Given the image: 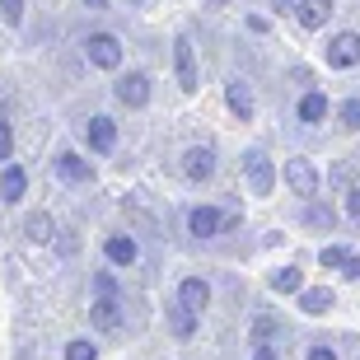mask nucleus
<instances>
[{
    "label": "nucleus",
    "mask_w": 360,
    "mask_h": 360,
    "mask_svg": "<svg viewBox=\"0 0 360 360\" xmlns=\"http://www.w3.org/2000/svg\"><path fill=\"white\" fill-rule=\"evenodd\" d=\"M84 146H89L94 155H112V146H117V122L108 117V112H94V117L84 122Z\"/></svg>",
    "instance_id": "0eeeda50"
},
{
    "label": "nucleus",
    "mask_w": 360,
    "mask_h": 360,
    "mask_svg": "<svg viewBox=\"0 0 360 360\" xmlns=\"http://www.w3.org/2000/svg\"><path fill=\"white\" fill-rule=\"evenodd\" d=\"M164 323H169V333L178 337V342H187V337H197V328H201V314L197 309H187L183 300H169V304H164Z\"/></svg>",
    "instance_id": "6e6552de"
},
{
    "label": "nucleus",
    "mask_w": 360,
    "mask_h": 360,
    "mask_svg": "<svg viewBox=\"0 0 360 360\" xmlns=\"http://www.w3.org/2000/svg\"><path fill=\"white\" fill-rule=\"evenodd\" d=\"M211 5H225V0H211Z\"/></svg>",
    "instance_id": "e433bc0d"
},
{
    "label": "nucleus",
    "mask_w": 360,
    "mask_h": 360,
    "mask_svg": "<svg viewBox=\"0 0 360 360\" xmlns=\"http://www.w3.org/2000/svg\"><path fill=\"white\" fill-rule=\"evenodd\" d=\"M52 169H56V178H61V183H70V187L94 183V164L84 160V155H75V150H61V155L52 160Z\"/></svg>",
    "instance_id": "1a4fd4ad"
},
{
    "label": "nucleus",
    "mask_w": 360,
    "mask_h": 360,
    "mask_svg": "<svg viewBox=\"0 0 360 360\" xmlns=\"http://www.w3.org/2000/svg\"><path fill=\"white\" fill-rule=\"evenodd\" d=\"M112 98H117L122 108H146L150 103V75L146 70H127V75H117Z\"/></svg>",
    "instance_id": "39448f33"
},
{
    "label": "nucleus",
    "mask_w": 360,
    "mask_h": 360,
    "mask_svg": "<svg viewBox=\"0 0 360 360\" xmlns=\"http://www.w3.org/2000/svg\"><path fill=\"white\" fill-rule=\"evenodd\" d=\"M342 215H347L351 225H356V229H360V187H351L347 197H342Z\"/></svg>",
    "instance_id": "a878e982"
},
{
    "label": "nucleus",
    "mask_w": 360,
    "mask_h": 360,
    "mask_svg": "<svg viewBox=\"0 0 360 360\" xmlns=\"http://www.w3.org/2000/svg\"><path fill=\"white\" fill-rule=\"evenodd\" d=\"M337 122H342V131H360V98H342L337 103Z\"/></svg>",
    "instance_id": "5701e85b"
},
{
    "label": "nucleus",
    "mask_w": 360,
    "mask_h": 360,
    "mask_svg": "<svg viewBox=\"0 0 360 360\" xmlns=\"http://www.w3.org/2000/svg\"><path fill=\"white\" fill-rule=\"evenodd\" d=\"M178 300H183L187 309L206 314V309H211V285H206L201 276H187V281H178Z\"/></svg>",
    "instance_id": "f3484780"
},
{
    "label": "nucleus",
    "mask_w": 360,
    "mask_h": 360,
    "mask_svg": "<svg viewBox=\"0 0 360 360\" xmlns=\"http://www.w3.org/2000/svg\"><path fill=\"white\" fill-rule=\"evenodd\" d=\"M66 360H98V347L84 342V337H75V342H66Z\"/></svg>",
    "instance_id": "b1692460"
},
{
    "label": "nucleus",
    "mask_w": 360,
    "mask_h": 360,
    "mask_svg": "<svg viewBox=\"0 0 360 360\" xmlns=\"http://www.w3.org/2000/svg\"><path fill=\"white\" fill-rule=\"evenodd\" d=\"M84 5H89V10H108V0H84Z\"/></svg>",
    "instance_id": "f704fd0d"
},
{
    "label": "nucleus",
    "mask_w": 360,
    "mask_h": 360,
    "mask_svg": "<svg viewBox=\"0 0 360 360\" xmlns=\"http://www.w3.org/2000/svg\"><path fill=\"white\" fill-rule=\"evenodd\" d=\"M304 225H309V229H333V225H337L333 206H323L319 197H309V206H304Z\"/></svg>",
    "instance_id": "4be33fe9"
},
{
    "label": "nucleus",
    "mask_w": 360,
    "mask_h": 360,
    "mask_svg": "<svg viewBox=\"0 0 360 360\" xmlns=\"http://www.w3.org/2000/svg\"><path fill=\"white\" fill-rule=\"evenodd\" d=\"M356 360H360V351H356Z\"/></svg>",
    "instance_id": "4c0bfd02"
},
{
    "label": "nucleus",
    "mask_w": 360,
    "mask_h": 360,
    "mask_svg": "<svg viewBox=\"0 0 360 360\" xmlns=\"http://www.w3.org/2000/svg\"><path fill=\"white\" fill-rule=\"evenodd\" d=\"M295 5H300V0H271V10H276V14H295Z\"/></svg>",
    "instance_id": "72a5a7b5"
},
{
    "label": "nucleus",
    "mask_w": 360,
    "mask_h": 360,
    "mask_svg": "<svg viewBox=\"0 0 360 360\" xmlns=\"http://www.w3.org/2000/svg\"><path fill=\"white\" fill-rule=\"evenodd\" d=\"M103 257L112 262V267H136L141 248H136L131 234H108V239H103Z\"/></svg>",
    "instance_id": "4468645a"
},
{
    "label": "nucleus",
    "mask_w": 360,
    "mask_h": 360,
    "mask_svg": "<svg viewBox=\"0 0 360 360\" xmlns=\"http://www.w3.org/2000/svg\"><path fill=\"white\" fill-rule=\"evenodd\" d=\"M295 112H300V122H304V127H319V122L333 112V103H328V94H323V89H309L304 98H300V108H295Z\"/></svg>",
    "instance_id": "a211bd4d"
},
{
    "label": "nucleus",
    "mask_w": 360,
    "mask_h": 360,
    "mask_svg": "<svg viewBox=\"0 0 360 360\" xmlns=\"http://www.w3.org/2000/svg\"><path fill=\"white\" fill-rule=\"evenodd\" d=\"M304 360H337V351H333V347H309Z\"/></svg>",
    "instance_id": "473e14b6"
},
{
    "label": "nucleus",
    "mask_w": 360,
    "mask_h": 360,
    "mask_svg": "<svg viewBox=\"0 0 360 360\" xmlns=\"http://www.w3.org/2000/svg\"><path fill=\"white\" fill-rule=\"evenodd\" d=\"M253 360H281L271 342H253Z\"/></svg>",
    "instance_id": "2f4dec72"
},
{
    "label": "nucleus",
    "mask_w": 360,
    "mask_h": 360,
    "mask_svg": "<svg viewBox=\"0 0 360 360\" xmlns=\"http://www.w3.org/2000/svg\"><path fill=\"white\" fill-rule=\"evenodd\" d=\"M295 19H300L304 33H319V28L333 19V0H300V5H295Z\"/></svg>",
    "instance_id": "2eb2a0df"
},
{
    "label": "nucleus",
    "mask_w": 360,
    "mask_h": 360,
    "mask_svg": "<svg viewBox=\"0 0 360 360\" xmlns=\"http://www.w3.org/2000/svg\"><path fill=\"white\" fill-rule=\"evenodd\" d=\"M183 174H187V183H211L215 178V150L211 146H192L183 155Z\"/></svg>",
    "instance_id": "9b49d317"
},
{
    "label": "nucleus",
    "mask_w": 360,
    "mask_h": 360,
    "mask_svg": "<svg viewBox=\"0 0 360 360\" xmlns=\"http://www.w3.org/2000/svg\"><path fill=\"white\" fill-rule=\"evenodd\" d=\"M333 300L337 295L328 290V285H304V290H300V309H304L309 319H323V314L333 309Z\"/></svg>",
    "instance_id": "aec40b11"
},
{
    "label": "nucleus",
    "mask_w": 360,
    "mask_h": 360,
    "mask_svg": "<svg viewBox=\"0 0 360 360\" xmlns=\"http://www.w3.org/2000/svg\"><path fill=\"white\" fill-rule=\"evenodd\" d=\"M94 295H117V276L112 271H94Z\"/></svg>",
    "instance_id": "c85d7f7f"
},
{
    "label": "nucleus",
    "mask_w": 360,
    "mask_h": 360,
    "mask_svg": "<svg viewBox=\"0 0 360 360\" xmlns=\"http://www.w3.org/2000/svg\"><path fill=\"white\" fill-rule=\"evenodd\" d=\"M0 19H5L10 28H19L24 24V0H0Z\"/></svg>",
    "instance_id": "393cba45"
},
{
    "label": "nucleus",
    "mask_w": 360,
    "mask_h": 360,
    "mask_svg": "<svg viewBox=\"0 0 360 360\" xmlns=\"http://www.w3.org/2000/svg\"><path fill=\"white\" fill-rule=\"evenodd\" d=\"M225 103H229V112H234L239 122H253V112H257L253 89H248L243 80H229V84H225Z\"/></svg>",
    "instance_id": "dca6fc26"
},
{
    "label": "nucleus",
    "mask_w": 360,
    "mask_h": 360,
    "mask_svg": "<svg viewBox=\"0 0 360 360\" xmlns=\"http://www.w3.org/2000/svg\"><path fill=\"white\" fill-rule=\"evenodd\" d=\"M323 61L333 70H351L360 66V33L356 28H347V33H337L333 42H328V52H323Z\"/></svg>",
    "instance_id": "423d86ee"
},
{
    "label": "nucleus",
    "mask_w": 360,
    "mask_h": 360,
    "mask_svg": "<svg viewBox=\"0 0 360 360\" xmlns=\"http://www.w3.org/2000/svg\"><path fill=\"white\" fill-rule=\"evenodd\" d=\"M187 229L197 239H215V234H225V215L215 211V206H192L187 211Z\"/></svg>",
    "instance_id": "f8f14e48"
},
{
    "label": "nucleus",
    "mask_w": 360,
    "mask_h": 360,
    "mask_svg": "<svg viewBox=\"0 0 360 360\" xmlns=\"http://www.w3.org/2000/svg\"><path fill=\"white\" fill-rule=\"evenodd\" d=\"M267 285L276 295H300V290H304V271H300V267H281V271L267 276Z\"/></svg>",
    "instance_id": "412c9836"
},
{
    "label": "nucleus",
    "mask_w": 360,
    "mask_h": 360,
    "mask_svg": "<svg viewBox=\"0 0 360 360\" xmlns=\"http://www.w3.org/2000/svg\"><path fill=\"white\" fill-rule=\"evenodd\" d=\"M342 276H347V281H360V253H351L347 262H342Z\"/></svg>",
    "instance_id": "7c9ffc66"
},
{
    "label": "nucleus",
    "mask_w": 360,
    "mask_h": 360,
    "mask_svg": "<svg viewBox=\"0 0 360 360\" xmlns=\"http://www.w3.org/2000/svg\"><path fill=\"white\" fill-rule=\"evenodd\" d=\"M24 234H28V243H52V239H56L52 211H28V215H24Z\"/></svg>",
    "instance_id": "6ab92c4d"
},
{
    "label": "nucleus",
    "mask_w": 360,
    "mask_h": 360,
    "mask_svg": "<svg viewBox=\"0 0 360 360\" xmlns=\"http://www.w3.org/2000/svg\"><path fill=\"white\" fill-rule=\"evenodd\" d=\"M276 337V319H257L253 323V342H271Z\"/></svg>",
    "instance_id": "c756f323"
},
{
    "label": "nucleus",
    "mask_w": 360,
    "mask_h": 360,
    "mask_svg": "<svg viewBox=\"0 0 360 360\" xmlns=\"http://www.w3.org/2000/svg\"><path fill=\"white\" fill-rule=\"evenodd\" d=\"M243 178H248V187H253L257 197H267L271 187H276V160H271L267 150H248L243 155Z\"/></svg>",
    "instance_id": "7ed1b4c3"
},
{
    "label": "nucleus",
    "mask_w": 360,
    "mask_h": 360,
    "mask_svg": "<svg viewBox=\"0 0 360 360\" xmlns=\"http://www.w3.org/2000/svg\"><path fill=\"white\" fill-rule=\"evenodd\" d=\"M281 178L290 183L295 197H319V187H323V174L314 169V160H304V155H290L285 169H281Z\"/></svg>",
    "instance_id": "f257e3e1"
},
{
    "label": "nucleus",
    "mask_w": 360,
    "mask_h": 360,
    "mask_svg": "<svg viewBox=\"0 0 360 360\" xmlns=\"http://www.w3.org/2000/svg\"><path fill=\"white\" fill-rule=\"evenodd\" d=\"M131 5H146V0H131Z\"/></svg>",
    "instance_id": "c9c22d12"
},
{
    "label": "nucleus",
    "mask_w": 360,
    "mask_h": 360,
    "mask_svg": "<svg viewBox=\"0 0 360 360\" xmlns=\"http://www.w3.org/2000/svg\"><path fill=\"white\" fill-rule=\"evenodd\" d=\"M89 328H94V333H117V328H122V300H117V295H94Z\"/></svg>",
    "instance_id": "9d476101"
},
{
    "label": "nucleus",
    "mask_w": 360,
    "mask_h": 360,
    "mask_svg": "<svg viewBox=\"0 0 360 360\" xmlns=\"http://www.w3.org/2000/svg\"><path fill=\"white\" fill-rule=\"evenodd\" d=\"M14 160V131H10V122L0 117V164H10Z\"/></svg>",
    "instance_id": "bb28decb"
},
{
    "label": "nucleus",
    "mask_w": 360,
    "mask_h": 360,
    "mask_svg": "<svg viewBox=\"0 0 360 360\" xmlns=\"http://www.w3.org/2000/svg\"><path fill=\"white\" fill-rule=\"evenodd\" d=\"M174 75H178V89L183 94H197L201 75H197V52H192V38L187 33L174 38Z\"/></svg>",
    "instance_id": "20e7f679"
},
{
    "label": "nucleus",
    "mask_w": 360,
    "mask_h": 360,
    "mask_svg": "<svg viewBox=\"0 0 360 360\" xmlns=\"http://www.w3.org/2000/svg\"><path fill=\"white\" fill-rule=\"evenodd\" d=\"M24 192H28V169L24 164H0V201L14 206Z\"/></svg>",
    "instance_id": "ddd939ff"
},
{
    "label": "nucleus",
    "mask_w": 360,
    "mask_h": 360,
    "mask_svg": "<svg viewBox=\"0 0 360 360\" xmlns=\"http://www.w3.org/2000/svg\"><path fill=\"white\" fill-rule=\"evenodd\" d=\"M84 56H89V66L98 70H122V38L117 33H89L84 38Z\"/></svg>",
    "instance_id": "f03ea898"
},
{
    "label": "nucleus",
    "mask_w": 360,
    "mask_h": 360,
    "mask_svg": "<svg viewBox=\"0 0 360 360\" xmlns=\"http://www.w3.org/2000/svg\"><path fill=\"white\" fill-rule=\"evenodd\" d=\"M347 248H342V243H333V248H323V253H319V262H323V267H342V262H347Z\"/></svg>",
    "instance_id": "cd10ccee"
}]
</instances>
